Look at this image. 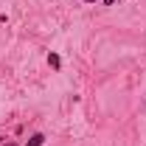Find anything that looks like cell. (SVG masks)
Returning <instances> with one entry per match:
<instances>
[{
	"instance_id": "6da1fadb",
	"label": "cell",
	"mask_w": 146,
	"mask_h": 146,
	"mask_svg": "<svg viewBox=\"0 0 146 146\" xmlns=\"http://www.w3.org/2000/svg\"><path fill=\"white\" fill-rule=\"evenodd\" d=\"M42 143H45V135H42V132H34V135L25 141V146H42Z\"/></svg>"
},
{
	"instance_id": "7a4b0ae2",
	"label": "cell",
	"mask_w": 146,
	"mask_h": 146,
	"mask_svg": "<svg viewBox=\"0 0 146 146\" xmlns=\"http://www.w3.org/2000/svg\"><path fill=\"white\" fill-rule=\"evenodd\" d=\"M48 65H51L54 70H59V68H62V59H59V54H54V51H51V54H48Z\"/></svg>"
},
{
	"instance_id": "3957f363",
	"label": "cell",
	"mask_w": 146,
	"mask_h": 146,
	"mask_svg": "<svg viewBox=\"0 0 146 146\" xmlns=\"http://www.w3.org/2000/svg\"><path fill=\"white\" fill-rule=\"evenodd\" d=\"M101 3H104V6H112V3H115V0H101Z\"/></svg>"
},
{
	"instance_id": "277c9868",
	"label": "cell",
	"mask_w": 146,
	"mask_h": 146,
	"mask_svg": "<svg viewBox=\"0 0 146 146\" xmlns=\"http://www.w3.org/2000/svg\"><path fill=\"white\" fill-rule=\"evenodd\" d=\"M84 3H98V0H84Z\"/></svg>"
},
{
	"instance_id": "5b68a950",
	"label": "cell",
	"mask_w": 146,
	"mask_h": 146,
	"mask_svg": "<svg viewBox=\"0 0 146 146\" xmlns=\"http://www.w3.org/2000/svg\"><path fill=\"white\" fill-rule=\"evenodd\" d=\"M9 146H14V143H9Z\"/></svg>"
}]
</instances>
